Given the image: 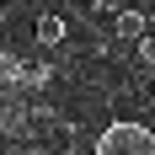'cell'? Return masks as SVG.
Wrapping results in <instances>:
<instances>
[{
  "label": "cell",
  "instance_id": "1",
  "mask_svg": "<svg viewBox=\"0 0 155 155\" xmlns=\"http://www.w3.org/2000/svg\"><path fill=\"white\" fill-rule=\"evenodd\" d=\"M96 155H155V134L144 123H107L96 139Z\"/></svg>",
  "mask_w": 155,
  "mask_h": 155
},
{
  "label": "cell",
  "instance_id": "5",
  "mask_svg": "<svg viewBox=\"0 0 155 155\" xmlns=\"http://www.w3.org/2000/svg\"><path fill=\"white\" fill-rule=\"evenodd\" d=\"M139 70H155V32L139 38Z\"/></svg>",
  "mask_w": 155,
  "mask_h": 155
},
{
  "label": "cell",
  "instance_id": "4",
  "mask_svg": "<svg viewBox=\"0 0 155 155\" xmlns=\"http://www.w3.org/2000/svg\"><path fill=\"white\" fill-rule=\"evenodd\" d=\"M102 16H123V11H134V0H91Z\"/></svg>",
  "mask_w": 155,
  "mask_h": 155
},
{
  "label": "cell",
  "instance_id": "2",
  "mask_svg": "<svg viewBox=\"0 0 155 155\" xmlns=\"http://www.w3.org/2000/svg\"><path fill=\"white\" fill-rule=\"evenodd\" d=\"M112 32L118 38H150V11H123V16H112Z\"/></svg>",
  "mask_w": 155,
  "mask_h": 155
},
{
  "label": "cell",
  "instance_id": "6",
  "mask_svg": "<svg viewBox=\"0 0 155 155\" xmlns=\"http://www.w3.org/2000/svg\"><path fill=\"white\" fill-rule=\"evenodd\" d=\"M150 32H155V0H150Z\"/></svg>",
  "mask_w": 155,
  "mask_h": 155
},
{
  "label": "cell",
  "instance_id": "3",
  "mask_svg": "<svg viewBox=\"0 0 155 155\" xmlns=\"http://www.w3.org/2000/svg\"><path fill=\"white\" fill-rule=\"evenodd\" d=\"M38 43H43V48H59L64 43V16H54V11L38 16Z\"/></svg>",
  "mask_w": 155,
  "mask_h": 155
}]
</instances>
